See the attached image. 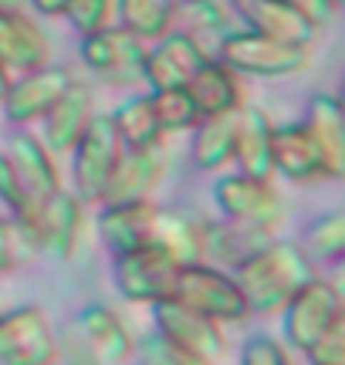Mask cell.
<instances>
[{
  "label": "cell",
  "instance_id": "8d00e7d4",
  "mask_svg": "<svg viewBox=\"0 0 345 365\" xmlns=\"http://www.w3.org/2000/svg\"><path fill=\"white\" fill-rule=\"evenodd\" d=\"M240 365H292V359L271 335H251L240 345Z\"/></svg>",
  "mask_w": 345,
  "mask_h": 365
},
{
  "label": "cell",
  "instance_id": "ab89813d",
  "mask_svg": "<svg viewBox=\"0 0 345 365\" xmlns=\"http://www.w3.org/2000/svg\"><path fill=\"white\" fill-rule=\"evenodd\" d=\"M24 7L38 14V17H48V21H58V17H65L68 11V0H24Z\"/></svg>",
  "mask_w": 345,
  "mask_h": 365
},
{
  "label": "cell",
  "instance_id": "8992f818",
  "mask_svg": "<svg viewBox=\"0 0 345 365\" xmlns=\"http://www.w3.org/2000/svg\"><path fill=\"white\" fill-rule=\"evenodd\" d=\"M278 314H281L284 341L292 345L294 352L305 355L321 331L345 314V301H342L339 284H332V281H325V277L315 274Z\"/></svg>",
  "mask_w": 345,
  "mask_h": 365
},
{
  "label": "cell",
  "instance_id": "7c38bea8",
  "mask_svg": "<svg viewBox=\"0 0 345 365\" xmlns=\"http://www.w3.org/2000/svg\"><path fill=\"white\" fill-rule=\"evenodd\" d=\"M81 345L88 352V365H125L135 355V339L115 308L102 301L85 304L75 318Z\"/></svg>",
  "mask_w": 345,
  "mask_h": 365
},
{
  "label": "cell",
  "instance_id": "5b68a950",
  "mask_svg": "<svg viewBox=\"0 0 345 365\" xmlns=\"http://www.w3.org/2000/svg\"><path fill=\"white\" fill-rule=\"evenodd\" d=\"M71 156V193L78 196L85 207H98L105 186L115 173V163L122 156V143L115 135V125L108 115H98L88 122V129L81 132V139L75 143Z\"/></svg>",
  "mask_w": 345,
  "mask_h": 365
},
{
  "label": "cell",
  "instance_id": "e0dca14e",
  "mask_svg": "<svg viewBox=\"0 0 345 365\" xmlns=\"http://www.w3.org/2000/svg\"><path fill=\"white\" fill-rule=\"evenodd\" d=\"M160 207L153 200H135V203H102L98 213V237L102 244L115 254L135 250L143 244H153L156 237Z\"/></svg>",
  "mask_w": 345,
  "mask_h": 365
},
{
  "label": "cell",
  "instance_id": "2e32d148",
  "mask_svg": "<svg viewBox=\"0 0 345 365\" xmlns=\"http://www.w3.org/2000/svg\"><path fill=\"white\" fill-rule=\"evenodd\" d=\"M95 118V95L88 85L71 81L65 95L44 112L41 118V143L48 145L51 156H68L75 143L81 139V132L88 129V122Z\"/></svg>",
  "mask_w": 345,
  "mask_h": 365
},
{
  "label": "cell",
  "instance_id": "30bf717a",
  "mask_svg": "<svg viewBox=\"0 0 345 365\" xmlns=\"http://www.w3.org/2000/svg\"><path fill=\"white\" fill-rule=\"evenodd\" d=\"M149 308H153V331L160 339H166L170 345H176L180 352H186L190 359H197L200 365H213L227 352L224 325L190 312L183 304H176L172 298L156 301Z\"/></svg>",
  "mask_w": 345,
  "mask_h": 365
},
{
  "label": "cell",
  "instance_id": "7a4b0ae2",
  "mask_svg": "<svg viewBox=\"0 0 345 365\" xmlns=\"http://www.w3.org/2000/svg\"><path fill=\"white\" fill-rule=\"evenodd\" d=\"M213 58H220L230 71L237 75H251V78H264V81H281V78H294L311 65V48L302 44H281L271 41L264 34H257L251 27H234L220 44Z\"/></svg>",
  "mask_w": 345,
  "mask_h": 365
},
{
  "label": "cell",
  "instance_id": "52a82bcc",
  "mask_svg": "<svg viewBox=\"0 0 345 365\" xmlns=\"http://www.w3.org/2000/svg\"><path fill=\"white\" fill-rule=\"evenodd\" d=\"M146 48L149 44L133 38V34L122 31L119 24H108V27H102V31L81 34L78 58H81V65L88 68L92 75H98L105 85L129 88L135 81H143Z\"/></svg>",
  "mask_w": 345,
  "mask_h": 365
},
{
  "label": "cell",
  "instance_id": "d6986e66",
  "mask_svg": "<svg viewBox=\"0 0 345 365\" xmlns=\"http://www.w3.org/2000/svg\"><path fill=\"white\" fill-rule=\"evenodd\" d=\"M51 61V41L24 11L0 14V65L11 75H24Z\"/></svg>",
  "mask_w": 345,
  "mask_h": 365
},
{
  "label": "cell",
  "instance_id": "1f68e13d",
  "mask_svg": "<svg viewBox=\"0 0 345 365\" xmlns=\"http://www.w3.org/2000/svg\"><path fill=\"white\" fill-rule=\"evenodd\" d=\"M65 21L78 34H92L102 31L115 21V0H68Z\"/></svg>",
  "mask_w": 345,
  "mask_h": 365
},
{
  "label": "cell",
  "instance_id": "836d02e7",
  "mask_svg": "<svg viewBox=\"0 0 345 365\" xmlns=\"http://www.w3.org/2000/svg\"><path fill=\"white\" fill-rule=\"evenodd\" d=\"M143 81H146L149 91H166V88H180V85H186V75L172 65L166 54H163L160 44H149L146 61H143Z\"/></svg>",
  "mask_w": 345,
  "mask_h": 365
},
{
  "label": "cell",
  "instance_id": "3957f363",
  "mask_svg": "<svg viewBox=\"0 0 345 365\" xmlns=\"http://www.w3.org/2000/svg\"><path fill=\"white\" fill-rule=\"evenodd\" d=\"M176 304L210 318L217 325H240L251 318V308L240 294L234 274L217 264H183L176 271V284L170 294Z\"/></svg>",
  "mask_w": 345,
  "mask_h": 365
},
{
  "label": "cell",
  "instance_id": "e575fe53",
  "mask_svg": "<svg viewBox=\"0 0 345 365\" xmlns=\"http://www.w3.org/2000/svg\"><path fill=\"white\" fill-rule=\"evenodd\" d=\"M305 359L308 365H345V314L321 331Z\"/></svg>",
  "mask_w": 345,
  "mask_h": 365
},
{
  "label": "cell",
  "instance_id": "484cf974",
  "mask_svg": "<svg viewBox=\"0 0 345 365\" xmlns=\"http://www.w3.org/2000/svg\"><path fill=\"white\" fill-rule=\"evenodd\" d=\"M234 132L237 115H213L200 118L190 129V159L203 173H220L234 159Z\"/></svg>",
  "mask_w": 345,
  "mask_h": 365
},
{
  "label": "cell",
  "instance_id": "4316f807",
  "mask_svg": "<svg viewBox=\"0 0 345 365\" xmlns=\"http://www.w3.org/2000/svg\"><path fill=\"white\" fill-rule=\"evenodd\" d=\"M0 207L7 210V220L21 234L27 247H38V227H41V200L27 190L7 153H0Z\"/></svg>",
  "mask_w": 345,
  "mask_h": 365
},
{
  "label": "cell",
  "instance_id": "74e56055",
  "mask_svg": "<svg viewBox=\"0 0 345 365\" xmlns=\"http://www.w3.org/2000/svg\"><path fill=\"white\" fill-rule=\"evenodd\" d=\"M21 234L14 230V223L7 220V217H0V274H11L14 267H17V261H21Z\"/></svg>",
  "mask_w": 345,
  "mask_h": 365
},
{
  "label": "cell",
  "instance_id": "d590c367",
  "mask_svg": "<svg viewBox=\"0 0 345 365\" xmlns=\"http://www.w3.org/2000/svg\"><path fill=\"white\" fill-rule=\"evenodd\" d=\"M135 365H200V362L153 331L143 345H135Z\"/></svg>",
  "mask_w": 345,
  "mask_h": 365
},
{
  "label": "cell",
  "instance_id": "ba28073f",
  "mask_svg": "<svg viewBox=\"0 0 345 365\" xmlns=\"http://www.w3.org/2000/svg\"><path fill=\"white\" fill-rule=\"evenodd\" d=\"M51 318L38 304L0 312V365H58Z\"/></svg>",
  "mask_w": 345,
  "mask_h": 365
},
{
  "label": "cell",
  "instance_id": "ffe728a7",
  "mask_svg": "<svg viewBox=\"0 0 345 365\" xmlns=\"http://www.w3.org/2000/svg\"><path fill=\"white\" fill-rule=\"evenodd\" d=\"M186 91L197 102L200 118L213 115H237L244 108V88H240V75L220 61V58H207L203 65L186 78Z\"/></svg>",
  "mask_w": 345,
  "mask_h": 365
},
{
  "label": "cell",
  "instance_id": "b9f144b4",
  "mask_svg": "<svg viewBox=\"0 0 345 365\" xmlns=\"http://www.w3.org/2000/svg\"><path fill=\"white\" fill-rule=\"evenodd\" d=\"M7 85H11V71H7V68L0 65V95L7 91Z\"/></svg>",
  "mask_w": 345,
  "mask_h": 365
},
{
  "label": "cell",
  "instance_id": "7bdbcfd3",
  "mask_svg": "<svg viewBox=\"0 0 345 365\" xmlns=\"http://www.w3.org/2000/svg\"><path fill=\"white\" fill-rule=\"evenodd\" d=\"M230 4V11H240V7H247V4H254V0H227Z\"/></svg>",
  "mask_w": 345,
  "mask_h": 365
},
{
  "label": "cell",
  "instance_id": "d4e9b609",
  "mask_svg": "<svg viewBox=\"0 0 345 365\" xmlns=\"http://www.w3.org/2000/svg\"><path fill=\"white\" fill-rule=\"evenodd\" d=\"M176 31L197 41L207 54L234 31V11L227 0H176Z\"/></svg>",
  "mask_w": 345,
  "mask_h": 365
},
{
  "label": "cell",
  "instance_id": "9c48e42d",
  "mask_svg": "<svg viewBox=\"0 0 345 365\" xmlns=\"http://www.w3.org/2000/svg\"><path fill=\"white\" fill-rule=\"evenodd\" d=\"M176 271H180V264L172 261L160 244H143L135 250L115 254L112 281H115V291L125 301H133V304H156V301H166L172 294Z\"/></svg>",
  "mask_w": 345,
  "mask_h": 365
},
{
  "label": "cell",
  "instance_id": "7402d4cb",
  "mask_svg": "<svg viewBox=\"0 0 345 365\" xmlns=\"http://www.w3.org/2000/svg\"><path fill=\"white\" fill-rule=\"evenodd\" d=\"M7 159L14 163L21 182L38 196L41 203L61 190L58 163H54V156L48 153V145L41 143V135H34V132H27V129H17L11 135V145H7Z\"/></svg>",
  "mask_w": 345,
  "mask_h": 365
},
{
  "label": "cell",
  "instance_id": "d6a6232c",
  "mask_svg": "<svg viewBox=\"0 0 345 365\" xmlns=\"http://www.w3.org/2000/svg\"><path fill=\"white\" fill-rule=\"evenodd\" d=\"M156 44H160L163 54H166V58H170L172 65H176L180 71H183L186 78H190V75H193V71H197V68L203 65L207 58H213V54L203 51V48H200V44H197L193 38H190V34H183V31H176V27H172L170 34H166V38L156 41Z\"/></svg>",
  "mask_w": 345,
  "mask_h": 365
},
{
  "label": "cell",
  "instance_id": "60d3db41",
  "mask_svg": "<svg viewBox=\"0 0 345 365\" xmlns=\"http://www.w3.org/2000/svg\"><path fill=\"white\" fill-rule=\"evenodd\" d=\"M11 11H24V0H0V14H11Z\"/></svg>",
  "mask_w": 345,
  "mask_h": 365
},
{
  "label": "cell",
  "instance_id": "f546056e",
  "mask_svg": "<svg viewBox=\"0 0 345 365\" xmlns=\"http://www.w3.org/2000/svg\"><path fill=\"white\" fill-rule=\"evenodd\" d=\"M149 98H153V112H156L163 139H166V135L190 132L200 122L197 102L190 98L186 85H180V88H166V91H149Z\"/></svg>",
  "mask_w": 345,
  "mask_h": 365
},
{
  "label": "cell",
  "instance_id": "277c9868",
  "mask_svg": "<svg viewBox=\"0 0 345 365\" xmlns=\"http://www.w3.org/2000/svg\"><path fill=\"white\" fill-rule=\"evenodd\" d=\"M213 203L227 223L261 237H271L288 217L284 200L271 180H254L244 173H227L213 182Z\"/></svg>",
  "mask_w": 345,
  "mask_h": 365
},
{
  "label": "cell",
  "instance_id": "44dd1931",
  "mask_svg": "<svg viewBox=\"0 0 345 365\" xmlns=\"http://www.w3.org/2000/svg\"><path fill=\"white\" fill-rule=\"evenodd\" d=\"M237 14L251 31H257V34H264L271 41H281V44L311 48V41L319 34V27L311 24L292 0H254L247 7H240Z\"/></svg>",
  "mask_w": 345,
  "mask_h": 365
},
{
  "label": "cell",
  "instance_id": "ac0fdd59",
  "mask_svg": "<svg viewBox=\"0 0 345 365\" xmlns=\"http://www.w3.org/2000/svg\"><path fill=\"white\" fill-rule=\"evenodd\" d=\"M274 118L257 105H244L237 112V132H234V159L230 166L234 173L254 176V180H271L274 176V163H271V149H274Z\"/></svg>",
  "mask_w": 345,
  "mask_h": 365
},
{
  "label": "cell",
  "instance_id": "6da1fadb",
  "mask_svg": "<svg viewBox=\"0 0 345 365\" xmlns=\"http://www.w3.org/2000/svg\"><path fill=\"white\" fill-rule=\"evenodd\" d=\"M234 281L254 314H278L315 277V261L294 240H264L234 264Z\"/></svg>",
  "mask_w": 345,
  "mask_h": 365
},
{
  "label": "cell",
  "instance_id": "83f0119b",
  "mask_svg": "<svg viewBox=\"0 0 345 365\" xmlns=\"http://www.w3.org/2000/svg\"><path fill=\"white\" fill-rule=\"evenodd\" d=\"M143 44H156L176 24V0H115V21Z\"/></svg>",
  "mask_w": 345,
  "mask_h": 365
},
{
  "label": "cell",
  "instance_id": "8fae6325",
  "mask_svg": "<svg viewBox=\"0 0 345 365\" xmlns=\"http://www.w3.org/2000/svg\"><path fill=\"white\" fill-rule=\"evenodd\" d=\"M71 81L75 75L65 65H51V61L34 71H24V75H11V85L0 95V112L11 125L27 129L44 118V112L65 95Z\"/></svg>",
  "mask_w": 345,
  "mask_h": 365
},
{
  "label": "cell",
  "instance_id": "cb8c5ba5",
  "mask_svg": "<svg viewBox=\"0 0 345 365\" xmlns=\"http://www.w3.org/2000/svg\"><path fill=\"white\" fill-rule=\"evenodd\" d=\"M153 244H160L180 267L203 264L207 261V220H200L186 210H160Z\"/></svg>",
  "mask_w": 345,
  "mask_h": 365
},
{
  "label": "cell",
  "instance_id": "4fadbf2b",
  "mask_svg": "<svg viewBox=\"0 0 345 365\" xmlns=\"http://www.w3.org/2000/svg\"><path fill=\"white\" fill-rule=\"evenodd\" d=\"M271 163H274V176H284L294 186H319V182H332V170L321 156L319 143L308 135L302 122H288V125H274V149H271Z\"/></svg>",
  "mask_w": 345,
  "mask_h": 365
},
{
  "label": "cell",
  "instance_id": "f1b7e54d",
  "mask_svg": "<svg viewBox=\"0 0 345 365\" xmlns=\"http://www.w3.org/2000/svg\"><path fill=\"white\" fill-rule=\"evenodd\" d=\"M108 118L115 125L122 149H149V145L163 143V132H160V122H156V112H153L149 91L146 95H129L115 112H108Z\"/></svg>",
  "mask_w": 345,
  "mask_h": 365
},
{
  "label": "cell",
  "instance_id": "603a6c76",
  "mask_svg": "<svg viewBox=\"0 0 345 365\" xmlns=\"http://www.w3.org/2000/svg\"><path fill=\"white\" fill-rule=\"evenodd\" d=\"M308 129V135L319 143L321 156L329 163V170H332V180H342L345 176V112H342V102L329 95V91H321L315 95L305 108V122H302Z\"/></svg>",
  "mask_w": 345,
  "mask_h": 365
},
{
  "label": "cell",
  "instance_id": "ee69618b",
  "mask_svg": "<svg viewBox=\"0 0 345 365\" xmlns=\"http://www.w3.org/2000/svg\"><path fill=\"white\" fill-rule=\"evenodd\" d=\"M339 4H342V0H339Z\"/></svg>",
  "mask_w": 345,
  "mask_h": 365
},
{
  "label": "cell",
  "instance_id": "9a60e30c",
  "mask_svg": "<svg viewBox=\"0 0 345 365\" xmlns=\"http://www.w3.org/2000/svg\"><path fill=\"white\" fill-rule=\"evenodd\" d=\"M85 230V203L71 190H58L41 203V227H38V250H44L54 261H71L81 244Z\"/></svg>",
  "mask_w": 345,
  "mask_h": 365
},
{
  "label": "cell",
  "instance_id": "4dcf8cb0",
  "mask_svg": "<svg viewBox=\"0 0 345 365\" xmlns=\"http://www.w3.org/2000/svg\"><path fill=\"white\" fill-rule=\"evenodd\" d=\"M302 247L311 261H339L345 254V213L332 210L319 220H311Z\"/></svg>",
  "mask_w": 345,
  "mask_h": 365
},
{
  "label": "cell",
  "instance_id": "5bb4252c",
  "mask_svg": "<svg viewBox=\"0 0 345 365\" xmlns=\"http://www.w3.org/2000/svg\"><path fill=\"white\" fill-rule=\"evenodd\" d=\"M166 176V145H149V149H122L115 173L105 186L102 203H135V200H153ZM98 203V207H102Z\"/></svg>",
  "mask_w": 345,
  "mask_h": 365
},
{
  "label": "cell",
  "instance_id": "f35d334b",
  "mask_svg": "<svg viewBox=\"0 0 345 365\" xmlns=\"http://www.w3.org/2000/svg\"><path fill=\"white\" fill-rule=\"evenodd\" d=\"M292 4H294V7H298L302 14H305V17H308V21H311L315 27L332 24L335 14H339V7H342L339 0H292Z\"/></svg>",
  "mask_w": 345,
  "mask_h": 365
}]
</instances>
